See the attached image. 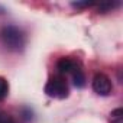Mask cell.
I'll return each instance as SVG.
<instances>
[{"instance_id": "1", "label": "cell", "mask_w": 123, "mask_h": 123, "mask_svg": "<svg viewBox=\"0 0 123 123\" xmlns=\"http://www.w3.org/2000/svg\"><path fill=\"white\" fill-rule=\"evenodd\" d=\"M2 39L6 48L10 51H20L26 43V36L23 31L15 25H7L2 29Z\"/></svg>"}, {"instance_id": "2", "label": "cell", "mask_w": 123, "mask_h": 123, "mask_svg": "<svg viewBox=\"0 0 123 123\" xmlns=\"http://www.w3.org/2000/svg\"><path fill=\"white\" fill-rule=\"evenodd\" d=\"M45 93L48 97H52V98H58V100H64L68 97L70 94V88H68V84L67 81L62 78V77H52L48 80V83L45 84Z\"/></svg>"}, {"instance_id": "3", "label": "cell", "mask_w": 123, "mask_h": 123, "mask_svg": "<svg viewBox=\"0 0 123 123\" xmlns=\"http://www.w3.org/2000/svg\"><path fill=\"white\" fill-rule=\"evenodd\" d=\"M93 90L100 96H109L113 90L110 78L104 74H96L93 78Z\"/></svg>"}, {"instance_id": "4", "label": "cell", "mask_w": 123, "mask_h": 123, "mask_svg": "<svg viewBox=\"0 0 123 123\" xmlns=\"http://www.w3.org/2000/svg\"><path fill=\"white\" fill-rule=\"evenodd\" d=\"M77 64H78V62H75L74 59L64 56V58H61V59L58 61L56 68H58V71H59L61 74H71V71L75 68Z\"/></svg>"}, {"instance_id": "5", "label": "cell", "mask_w": 123, "mask_h": 123, "mask_svg": "<svg viewBox=\"0 0 123 123\" xmlns=\"http://www.w3.org/2000/svg\"><path fill=\"white\" fill-rule=\"evenodd\" d=\"M71 75H73V81H74V86L78 87V88H83L86 86V75L80 67V64L75 65V68L71 71Z\"/></svg>"}, {"instance_id": "6", "label": "cell", "mask_w": 123, "mask_h": 123, "mask_svg": "<svg viewBox=\"0 0 123 123\" xmlns=\"http://www.w3.org/2000/svg\"><path fill=\"white\" fill-rule=\"evenodd\" d=\"M9 94V83L5 77H0V100H5Z\"/></svg>"}, {"instance_id": "7", "label": "cell", "mask_w": 123, "mask_h": 123, "mask_svg": "<svg viewBox=\"0 0 123 123\" xmlns=\"http://www.w3.org/2000/svg\"><path fill=\"white\" fill-rule=\"evenodd\" d=\"M110 123H123V110L114 109L110 113Z\"/></svg>"}, {"instance_id": "8", "label": "cell", "mask_w": 123, "mask_h": 123, "mask_svg": "<svg viewBox=\"0 0 123 123\" xmlns=\"http://www.w3.org/2000/svg\"><path fill=\"white\" fill-rule=\"evenodd\" d=\"M0 123H15L13 117L5 111H0Z\"/></svg>"}, {"instance_id": "9", "label": "cell", "mask_w": 123, "mask_h": 123, "mask_svg": "<svg viewBox=\"0 0 123 123\" xmlns=\"http://www.w3.org/2000/svg\"><path fill=\"white\" fill-rule=\"evenodd\" d=\"M90 6H94V3L93 2H77V3H73V7H77V9L90 7Z\"/></svg>"}]
</instances>
